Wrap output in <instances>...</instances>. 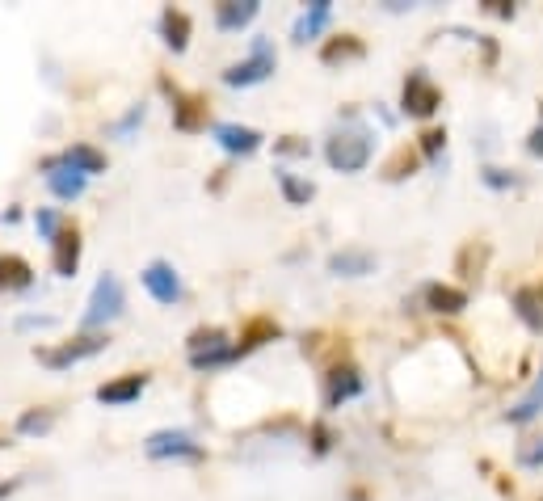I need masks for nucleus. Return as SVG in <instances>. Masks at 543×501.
<instances>
[{
  "label": "nucleus",
  "mask_w": 543,
  "mask_h": 501,
  "mask_svg": "<svg viewBox=\"0 0 543 501\" xmlns=\"http://www.w3.org/2000/svg\"><path fill=\"white\" fill-rule=\"evenodd\" d=\"M51 245H55V274L59 278H72L76 266H80V236L76 232H59Z\"/></svg>",
  "instance_id": "a211bd4d"
},
{
  "label": "nucleus",
  "mask_w": 543,
  "mask_h": 501,
  "mask_svg": "<svg viewBox=\"0 0 543 501\" xmlns=\"http://www.w3.org/2000/svg\"><path fill=\"white\" fill-rule=\"evenodd\" d=\"M148 459H203V447L194 443V434L186 430H156L144 443Z\"/></svg>",
  "instance_id": "423d86ee"
},
{
  "label": "nucleus",
  "mask_w": 543,
  "mask_h": 501,
  "mask_svg": "<svg viewBox=\"0 0 543 501\" xmlns=\"http://www.w3.org/2000/svg\"><path fill=\"white\" fill-rule=\"evenodd\" d=\"M371 131L367 127H350V131H337L329 135V144H325V160L337 169V173H362L371 165Z\"/></svg>",
  "instance_id": "f257e3e1"
},
{
  "label": "nucleus",
  "mask_w": 543,
  "mask_h": 501,
  "mask_svg": "<svg viewBox=\"0 0 543 501\" xmlns=\"http://www.w3.org/2000/svg\"><path fill=\"white\" fill-rule=\"evenodd\" d=\"M438 106H442L438 85L426 76V68H413L409 80H405V102H400V110H405L409 118H430Z\"/></svg>",
  "instance_id": "39448f33"
},
{
  "label": "nucleus",
  "mask_w": 543,
  "mask_h": 501,
  "mask_svg": "<svg viewBox=\"0 0 543 501\" xmlns=\"http://www.w3.org/2000/svg\"><path fill=\"white\" fill-rule=\"evenodd\" d=\"M232 358H240L236 346H228V333L224 329H198L190 337V363L198 371L207 367H219V363H232Z\"/></svg>",
  "instance_id": "20e7f679"
},
{
  "label": "nucleus",
  "mask_w": 543,
  "mask_h": 501,
  "mask_svg": "<svg viewBox=\"0 0 543 501\" xmlns=\"http://www.w3.org/2000/svg\"><path fill=\"white\" fill-rule=\"evenodd\" d=\"M139 278H144V287L152 291L156 304H177V299L186 295V291H181V278H177V270H173L169 262H152V266H148L144 274H139Z\"/></svg>",
  "instance_id": "1a4fd4ad"
},
{
  "label": "nucleus",
  "mask_w": 543,
  "mask_h": 501,
  "mask_svg": "<svg viewBox=\"0 0 543 501\" xmlns=\"http://www.w3.org/2000/svg\"><path fill=\"white\" fill-rule=\"evenodd\" d=\"M144 114H148V110H144V106H135V110H131V114H127V118H123V123H118V127H114V131H118V135H127V131H131V127H135V123H144Z\"/></svg>",
  "instance_id": "7c9ffc66"
},
{
  "label": "nucleus",
  "mask_w": 543,
  "mask_h": 501,
  "mask_svg": "<svg viewBox=\"0 0 543 501\" xmlns=\"http://www.w3.org/2000/svg\"><path fill=\"white\" fill-rule=\"evenodd\" d=\"M539 409H543V375H539V384L531 388V396H522L518 405L506 413V422H514V426H522V422H535Z\"/></svg>",
  "instance_id": "4be33fe9"
},
{
  "label": "nucleus",
  "mask_w": 543,
  "mask_h": 501,
  "mask_svg": "<svg viewBox=\"0 0 543 501\" xmlns=\"http://www.w3.org/2000/svg\"><path fill=\"white\" fill-rule=\"evenodd\" d=\"M257 0H228V5H219L215 9V26L219 30H245L253 17H257Z\"/></svg>",
  "instance_id": "f3484780"
},
{
  "label": "nucleus",
  "mask_w": 543,
  "mask_h": 501,
  "mask_svg": "<svg viewBox=\"0 0 543 501\" xmlns=\"http://www.w3.org/2000/svg\"><path fill=\"white\" fill-rule=\"evenodd\" d=\"M489 9H493L497 17H514V13H518V9L510 5V0H489Z\"/></svg>",
  "instance_id": "72a5a7b5"
},
{
  "label": "nucleus",
  "mask_w": 543,
  "mask_h": 501,
  "mask_svg": "<svg viewBox=\"0 0 543 501\" xmlns=\"http://www.w3.org/2000/svg\"><path fill=\"white\" fill-rule=\"evenodd\" d=\"M148 388V375H123V379H114V384H102L97 388V400L102 405H131V400H139Z\"/></svg>",
  "instance_id": "4468645a"
},
{
  "label": "nucleus",
  "mask_w": 543,
  "mask_h": 501,
  "mask_svg": "<svg viewBox=\"0 0 543 501\" xmlns=\"http://www.w3.org/2000/svg\"><path fill=\"white\" fill-rule=\"evenodd\" d=\"M106 346H110V337L89 333V337H76V342H68V346H59V350L43 354V363H47V367H72V363H85V358L102 354Z\"/></svg>",
  "instance_id": "0eeeda50"
},
{
  "label": "nucleus",
  "mask_w": 543,
  "mask_h": 501,
  "mask_svg": "<svg viewBox=\"0 0 543 501\" xmlns=\"http://www.w3.org/2000/svg\"><path fill=\"white\" fill-rule=\"evenodd\" d=\"M160 34H165V43L173 51H186V43H190V17L181 13V9H165V13H160Z\"/></svg>",
  "instance_id": "412c9836"
},
{
  "label": "nucleus",
  "mask_w": 543,
  "mask_h": 501,
  "mask_svg": "<svg viewBox=\"0 0 543 501\" xmlns=\"http://www.w3.org/2000/svg\"><path fill=\"white\" fill-rule=\"evenodd\" d=\"M320 59H325V64H350V59H362V43H358V38H350V34H341L337 43L325 47V55H320Z\"/></svg>",
  "instance_id": "b1692460"
},
{
  "label": "nucleus",
  "mask_w": 543,
  "mask_h": 501,
  "mask_svg": "<svg viewBox=\"0 0 543 501\" xmlns=\"http://www.w3.org/2000/svg\"><path fill=\"white\" fill-rule=\"evenodd\" d=\"M518 464H522V468H543V434L518 447Z\"/></svg>",
  "instance_id": "a878e982"
},
{
  "label": "nucleus",
  "mask_w": 543,
  "mask_h": 501,
  "mask_svg": "<svg viewBox=\"0 0 543 501\" xmlns=\"http://www.w3.org/2000/svg\"><path fill=\"white\" fill-rule=\"evenodd\" d=\"M34 287V274L22 257H0V291H30Z\"/></svg>",
  "instance_id": "aec40b11"
},
{
  "label": "nucleus",
  "mask_w": 543,
  "mask_h": 501,
  "mask_svg": "<svg viewBox=\"0 0 543 501\" xmlns=\"http://www.w3.org/2000/svg\"><path fill=\"white\" fill-rule=\"evenodd\" d=\"M17 325H22V329H51V325H55V316H22Z\"/></svg>",
  "instance_id": "2f4dec72"
},
{
  "label": "nucleus",
  "mask_w": 543,
  "mask_h": 501,
  "mask_svg": "<svg viewBox=\"0 0 543 501\" xmlns=\"http://www.w3.org/2000/svg\"><path fill=\"white\" fill-rule=\"evenodd\" d=\"M278 68V55L270 47V38H253V55L245 59V64H232L224 72V85H240V89H249V85H261V80H270V72Z\"/></svg>",
  "instance_id": "f03ea898"
},
{
  "label": "nucleus",
  "mask_w": 543,
  "mask_h": 501,
  "mask_svg": "<svg viewBox=\"0 0 543 501\" xmlns=\"http://www.w3.org/2000/svg\"><path fill=\"white\" fill-rule=\"evenodd\" d=\"M375 266L379 262L371 249H341L329 257V274H337V278H367V274H375Z\"/></svg>",
  "instance_id": "9d476101"
},
{
  "label": "nucleus",
  "mask_w": 543,
  "mask_h": 501,
  "mask_svg": "<svg viewBox=\"0 0 543 501\" xmlns=\"http://www.w3.org/2000/svg\"><path fill=\"white\" fill-rule=\"evenodd\" d=\"M47 186L59 198H80V194H85V186H89V177L76 173V169H64L59 160H47Z\"/></svg>",
  "instance_id": "2eb2a0df"
},
{
  "label": "nucleus",
  "mask_w": 543,
  "mask_h": 501,
  "mask_svg": "<svg viewBox=\"0 0 543 501\" xmlns=\"http://www.w3.org/2000/svg\"><path fill=\"white\" fill-rule=\"evenodd\" d=\"M64 169H76V173H85V177H93V173H102L106 169V156L97 152V148H89V144H72V148H64V156H55Z\"/></svg>",
  "instance_id": "dca6fc26"
},
{
  "label": "nucleus",
  "mask_w": 543,
  "mask_h": 501,
  "mask_svg": "<svg viewBox=\"0 0 543 501\" xmlns=\"http://www.w3.org/2000/svg\"><path fill=\"white\" fill-rule=\"evenodd\" d=\"M510 308H514V316H518L531 333L543 337V291H539V287H518V291L510 295Z\"/></svg>",
  "instance_id": "f8f14e48"
},
{
  "label": "nucleus",
  "mask_w": 543,
  "mask_h": 501,
  "mask_svg": "<svg viewBox=\"0 0 543 501\" xmlns=\"http://www.w3.org/2000/svg\"><path fill=\"white\" fill-rule=\"evenodd\" d=\"M34 224H38V232H43L47 240H55V236H59V215H55V211H38V215H34Z\"/></svg>",
  "instance_id": "c85d7f7f"
},
{
  "label": "nucleus",
  "mask_w": 543,
  "mask_h": 501,
  "mask_svg": "<svg viewBox=\"0 0 543 501\" xmlns=\"http://www.w3.org/2000/svg\"><path fill=\"white\" fill-rule=\"evenodd\" d=\"M480 182H485L489 190H510V186H518V177L510 173V169H485V173H480Z\"/></svg>",
  "instance_id": "bb28decb"
},
{
  "label": "nucleus",
  "mask_w": 543,
  "mask_h": 501,
  "mask_svg": "<svg viewBox=\"0 0 543 501\" xmlns=\"http://www.w3.org/2000/svg\"><path fill=\"white\" fill-rule=\"evenodd\" d=\"M278 186H283V198H287L291 207H304L308 198L316 194V190H312V182H299V177H295V173H287V169H278Z\"/></svg>",
  "instance_id": "5701e85b"
},
{
  "label": "nucleus",
  "mask_w": 543,
  "mask_h": 501,
  "mask_svg": "<svg viewBox=\"0 0 543 501\" xmlns=\"http://www.w3.org/2000/svg\"><path fill=\"white\" fill-rule=\"evenodd\" d=\"M312 438H316V451H320V455H325V451L333 447V443H329V430H325V426H316V430H312Z\"/></svg>",
  "instance_id": "473e14b6"
},
{
  "label": "nucleus",
  "mask_w": 543,
  "mask_h": 501,
  "mask_svg": "<svg viewBox=\"0 0 543 501\" xmlns=\"http://www.w3.org/2000/svg\"><path fill=\"white\" fill-rule=\"evenodd\" d=\"M421 299H426V308L438 312V316H459V312L468 308V291L442 287V283H430L426 291H421Z\"/></svg>",
  "instance_id": "ddd939ff"
},
{
  "label": "nucleus",
  "mask_w": 543,
  "mask_h": 501,
  "mask_svg": "<svg viewBox=\"0 0 543 501\" xmlns=\"http://www.w3.org/2000/svg\"><path fill=\"white\" fill-rule=\"evenodd\" d=\"M51 426H55V413H51V409H43V413H26L22 422H17V430H22V434H47Z\"/></svg>",
  "instance_id": "393cba45"
},
{
  "label": "nucleus",
  "mask_w": 543,
  "mask_h": 501,
  "mask_svg": "<svg viewBox=\"0 0 543 501\" xmlns=\"http://www.w3.org/2000/svg\"><path fill=\"white\" fill-rule=\"evenodd\" d=\"M442 148H447V131H426L421 135V152H426V160H438Z\"/></svg>",
  "instance_id": "cd10ccee"
},
{
  "label": "nucleus",
  "mask_w": 543,
  "mask_h": 501,
  "mask_svg": "<svg viewBox=\"0 0 543 501\" xmlns=\"http://www.w3.org/2000/svg\"><path fill=\"white\" fill-rule=\"evenodd\" d=\"M123 283H118L114 274H102L97 278V287H93V295H89V312H85V325L89 329H102V325H110V320H118L123 316Z\"/></svg>",
  "instance_id": "7ed1b4c3"
},
{
  "label": "nucleus",
  "mask_w": 543,
  "mask_h": 501,
  "mask_svg": "<svg viewBox=\"0 0 543 501\" xmlns=\"http://www.w3.org/2000/svg\"><path fill=\"white\" fill-rule=\"evenodd\" d=\"M527 152L539 160L543 156V110H539V123H535V131H531V139H527Z\"/></svg>",
  "instance_id": "c756f323"
},
{
  "label": "nucleus",
  "mask_w": 543,
  "mask_h": 501,
  "mask_svg": "<svg viewBox=\"0 0 543 501\" xmlns=\"http://www.w3.org/2000/svg\"><path fill=\"white\" fill-rule=\"evenodd\" d=\"M367 392V384H362V375H358V367H337V371H329V384H325V409H341L346 400H354V396H362Z\"/></svg>",
  "instance_id": "6e6552de"
},
{
  "label": "nucleus",
  "mask_w": 543,
  "mask_h": 501,
  "mask_svg": "<svg viewBox=\"0 0 543 501\" xmlns=\"http://www.w3.org/2000/svg\"><path fill=\"white\" fill-rule=\"evenodd\" d=\"M329 17H333V5H329V0H312L308 13L295 22V43H308V38H316L320 30H325Z\"/></svg>",
  "instance_id": "6ab92c4d"
},
{
  "label": "nucleus",
  "mask_w": 543,
  "mask_h": 501,
  "mask_svg": "<svg viewBox=\"0 0 543 501\" xmlns=\"http://www.w3.org/2000/svg\"><path fill=\"white\" fill-rule=\"evenodd\" d=\"M215 139H219V148L236 152V156H253L261 148V131L240 127V123H215Z\"/></svg>",
  "instance_id": "9b49d317"
}]
</instances>
